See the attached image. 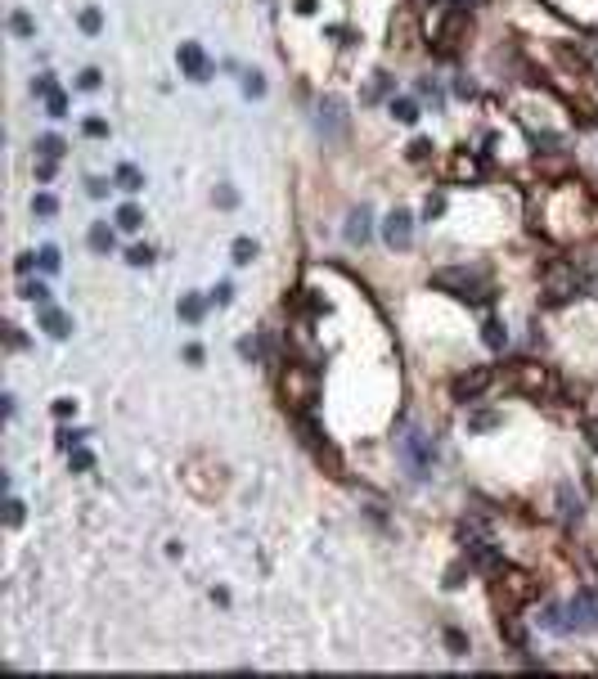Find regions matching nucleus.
<instances>
[{"label": "nucleus", "mask_w": 598, "mask_h": 679, "mask_svg": "<svg viewBox=\"0 0 598 679\" xmlns=\"http://www.w3.org/2000/svg\"><path fill=\"white\" fill-rule=\"evenodd\" d=\"M594 225H598V207L576 180H563V184L540 194L535 230H544L549 239H580V234H590Z\"/></svg>", "instance_id": "f257e3e1"}, {"label": "nucleus", "mask_w": 598, "mask_h": 679, "mask_svg": "<svg viewBox=\"0 0 598 679\" xmlns=\"http://www.w3.org/2000/svg\"><path fill=\"white\" fill-rule=\"evenodd\" d=\"M432 283L441 293H455L459 302H472V306L495 302V283H491L486 266H441V270H432Z\"/></svg>", "instance_id": "f03ea898"}, {"label": "nucleus", "mask_w": 598, "mask_h": 679, "mask_svg": "<svg viewBox=\"0 0 598 679\" xmlns=\"http://www.w3.org/2000/svg\"><path fill=\"white\" fill-rule=\"evenodd\" d=\"M279 396L292 414H311L315 401H320V374H315V365H301V360H288L284 374H279Z\"/></svg>", "instance_id": "7ed1b4c3"}, {"label": "nucleus", "mask_w": 598, "mask_h": 679, "mask_svg": "<svg viewBox=\"0 0 598 679\" xmlns=\"http://www.w3.org/2000/svg\"><path fill=\"white\" fill-rule=\"evenodd\" d=\"M495 608H499V616H513V612H522L527 603L540 594V580L535 576H527V572H518V567H499L495 572Z\"/></svg>", "instance_id": "20e7f679"}, {"label": "nucleus", "mask_w": 598, "mask_h": 679, "mask_svg": "<svg viewBox=\"0 0 598 679\" xmlns=\"http://www.w3.org/2000/svg\"><path fill=\"white\" fill-rule=\"evenodd\" d=\"M590 283V270H576V261H549L544 266V302H571Z\"/></svg>", "instance_id": "39448f33"}, {"label": "nucleus", "mask_w": 598, "mask_h": 679, "mask_svg": "<svg viewBox=\"0 0 598 679\" xmlns=\"http://www.w3.org/2000/svg\"><path fill=\"white\" fill-rule=\"evenodd\" d=\"M400 459H405L409 477H427V473H432V464H436L432 437H427V432H419V427H409L405 437H400Z\"/></svg>", "instance_id": "423d86ee"}, {"label": "nucleus", "mask_w": 598, "mask_h": 679, "mask_svg": "<svg viewBox=\"0 0 598 679\" xmlns=\"http://www.w3.org/2000/svg\"><path fill=\"white\" fill-rule=\"evenodd\" d=\"M463 28H468V9H455L450 5L441 23H436V32H432V54L436 59H455L459 50V41H463Z\"/></svg>", "instance_id": "0eeeda50"}, {"label": "nucleus", "mask_w": 598, "mask_h": 679, "mask_svg": "<svg viewBox=\"0 0 598 679\" xmlns=\"http://www.w3.org/2000/svg\"><path fill=\"white\" fill-rule=\"evenodd\" d=\"M513 382H518V391H527L531 401H549V396H558V378L549 374L544 365H531V360H522L518 369H513Z\"/></svg>", "instance_id": "6e6552de"}, {"label": "nucleus", "mask_w": 598, "mask_h": 679, "mask_svg": "<svg viewBox=\"0 0 598 679\" xmlns=\"http://www.w3.org/2000/svg\"><path fill=\"white\" fill-rule=\"evenodd\" d=\"M567 621L571 630H598V589H576V598L567 603Z\"/></svg>", "instance_id": "1a4fd4ad"}, {"label": "nucleus", "mask_w": 598, "mask_h": 679, "mask_svg": "<svg viewBox=\"0 0 598 679\" xmlns=\"http://www.w3.org/2000/svg\"><path fill=\"white\" fill-rule=\"evenodd\" d=\"M315 126H320L324 140H342L347 135V104L337 100V95H328L320 104V117H315Z\"/></svg>", "instance_id": "9d476101"}, {"label": "nucleus", "mask_w": 598, "mask_h": 679, "mask_svg": "<svg viewBox=\"0 0 598 679\" xmlns=\"http://www.w3.org/2000/svg\"><path fill=\"white\" fill-rule=\"evenodd\" d=\"M383 239H387V248H409L414 243V216L405 207H396V212L383 220Z\"/></svg>", "instance_id": "9b49d317"}, {"label": "nucleus", "mask_w": 598, "mask_h": 679, "mask_svg": "<svg viewBox=\"0 0 598 679\" xmlns=\"http://www.w3.org/2000/svg\"><path fill=\"white\" fill-rule=\"evenodd\" d=\"M495 382V369H486V365H477V369H468V374H459L455 378V401H477L486 387Z\"/></svg>", "instance_id": "f8f14e48"}, {"label": "nucleus", "mask_w": 598, "mask_h": 679, "mask_svg": "<svg viewBox=\"0 0 598 679\" xmlns=\"http://www.w3.org/2000/svg\"><path fill=\"white\" fill-rule=\"evenodd\" d=\"M176 59H180V68H185L189 81H207V77H212V64H207V54H203L198 41H180Z\"/></svg>", "instance_id": "ddd939ff"}, {"label": "nucleus", "mask_w": 598, "mask_h": 679, "mask_svg": "<svg viewBox=\"0 0 598 679\" xmlns=\"http://www.w3.org/2000/svg\"><path fill=\"white\" fill-rule=\"evenodd\" d=\"M482 176H486V163L477 153H455V163H450V180H455V184H472Z\"/></svg>", "instance_id": "4468645a"}, {"label": "nucleus", "mask_w": 598, "mask_h": 679, "mask_svg": "<svg viewBox=\"0 0 598 679\" xmlns=\"http://www.w3.org/2000/svg\"><path fill=\"white\" fill-rule=\"evenodd\" d=\"M369 230H373V216H369V207L360 203L356 212L347 216V230H342V234H347V243H356V248H360V243L369 239Z\"/></svg>", "instance_id": "2eb2a0df"}, {"label": "nucleus", "mask_w": 598, "mask_h": 679, "mask_svg": "<svg viewBox=\"0 0 598 679\" xmlns=\"http://www.w3.org/2000/svg\"><path fill=\"white\" fill-rule=\"evenodd\" d=\"M41 324H45L50 338H68V333H72V319L59 311V306H41Z\"/></svg>", "instance_id": "dca6fc26"}, {"label": "nucleus", "mask_w": 598, "mask_h": 679, "mask_svg": "<svg viewBox=\"0 0 598 679\" xmlns=\"http://www.w3.org/2000/svg\"><path fill=\"white\" fill-rule=\"evenodd\" d=\"M558 509H563V522H580V495L576 490H571V481H563V486H558Z\"/></svg>", "instance_id": "f3484780"}, {"label": "nucleus", "mask_w": 598, "mask_h": 679, "mask_svg": "<svg viewBox=\"0 0 598 679\" xmlns=\"http://www.w3.org/2000/svg\"><path fill=\"white\" fill-rule=\"evenodd\" d=\"M85 239H90V248H95V252H113L117 234H113V225H108V220H95V225H90V234H85Z\"/></svg>", "instance_id": "a211bd4d"}, {"label": "nucleus", "mask_w": 598, "mask_h": 679, "mask_svg": "<svg viewBox=\"0 0 598 679\" xmlns=\"http://www.w3.org/2000/svg\"><path fill=\"white\" fill-rule=\"evenodd\" d=\"M482 342H486L491 351H504V347H508V329L499 324V319H486V324H482Z\"/></svg>", "instance_id": "6ab92c4d"}, {"label": "nucleus", "mask_w": 598, "mask_h": 679, "mask_svg": "<svg viewBox=\"0 0 598 679\" xmlns=\"http://www.w3.org/2000/svg\"><path fill=\"white\" fill-rule=\"evenodd\" d=\"M540 625H544V630H554V634H567V630H571L567 612H563V608H554V603H549V608L540 612Z\"/></svg>", "instance_id": "aec40b11"}, {"label": "nucleus", "mask_w": 598, "mask_h": 679, "mask_svg": "<svg viewBox=\"0 0 598 679\" xmlns=\"http://www.w3.org/2000/svg\"><path fill=\"white\" fill-rule=\"evenodd\" d=\"M117 189H126V194H136V189H144V176H140V167H131V163H121V167H117Z\"/></svg>", "instance_id": "412c9836"}, {"label": "nucleus", "mask_w": 598, "mask_h": 679, "mask_svg": "<svg viewBox=\"0 0 598 679\" xmlns=\"http://www.w3.org/2000/svg\"><path fill=\"white\" fill-rule=\"evenodd\" d=\"M144 225V212L136 203H126V207H117V230H126V234H136Z\"/></svg>", "instance_id": "4be33fe9"}, {"label": "nucleus", "mask_w": 598, "mask_h": 679, "mask_svg": "<svg viewBox=\"0 0 598 679\" xmlns=\"http://www.w3.org/2000/svg\"><path fill=\"white\" fill-rule=\"evenodd\" d=\"M499 630H504V639H508L513 648H527V630L518 625V612H513V616H499Z\"/></svg>", "instance_id": "5701e85b"}, {"label": "nucleus", "mask_w": 598, "mask_h": 679, "mask_svg": "<svg viewBox=\"0 0 598 679\" xmlns=\"http://www.w3.org/2000/svg\"><path fill=\"white\" fill-rule=\"evenodd\" d=\"M387 90H392V77H387V72H373V81H369V90H364L360 95V100L364 104H378V100H383V95Z\"/></svg>", "instance_id": "b1692460"}, {"label": "nucleus", "mask_w": 598, "mask_h": 679, "mask_svg": "<svg viewBox=\"0 0 598 679\" xmlns=\"http://www.w3.org/2000/svg\"><path fill=\"white\" fill-rule=\"evenodd\" d=\"M499 423H504V418H499L495 410H472V414H468V427H472V432H491V427H499Z\"/></svg>", "instance_id": "393cba45"}, {"label": "nucleus", "mask_w": 598, "mask_h": 679, "mask_svg": "<svg viewBox=\"0 0 598 679\" xmlns=\"http://www.w3.org/2000/svg\"><path fill=\"white\" fill-rule=\"evenodd\" d=\"M387 108H392V117L405 122V126H414V122H419V104H414V100H392Z\"/></svg>", "instance_id": "a878e982"}, {"label": "nucleus", "mask_w": 598, "mask_h": 679, "mask_svg": "<svg viewBox=\"0 0 598 679\" xmlns=\"http://www.w3.org/2000/svg\"><path fill=\"white\" fill-rule=\"evenodd\" d=\"M203 311H207V306H203V297H193V293H185V297H180V319L198 324V319H203Z\"/></svg>", "instance_id": "bb28decb"}, {"label": "nucleus", "mask_w": 598, "mask_h": 679, "mask_svg": "<svg viewBox=\"0 0 598 679\" xmlns=\"http://www.w3.org/2000/svg\"><path fill=\"white\" fill-rule=\"evenodd\" d=\"M36 153L59 163V158H64V140H59V135H41V140H36Z\"/></svg>", "instance_id": "cd10ccee"}, {"label": "nucleus", "mask_w": 598, "mask_h": 679, "mask_svg": "<svg viewBox=\"0 0 598 679\" xmlns=\"http://www.w3.org/2000/svg\"><path fill=\"white\" fill-rule=\"evenodd\" d=\"M23 297H28V302H36V306H50V288H45V283H23Z\"/></svg>", "instance_id": "c85d7f7f"}, {"label": "nucleus", "mask_w": 598, "mask_h": 679, "mask_svg": "<svg viewBox=\"0 0 598 679\" xmlns=\"http://www.w3.org/2000/svg\"><path fill=\"white\" fill-rule=\"evenodd\" d=\"M243 95H248V100H261V95H265L261 72H248V77H243Z\"/></svg>", "instance_id": "c756f323"}, {"label": "nucleus", "mask_w": 598, "mask_h": 679, "mask_svg": "<svg viewBox=\"0 0 598 679\" xmlns=\"http://www.w3.org/2000/svg\"><path fill=\"white\" fill-rule=\"evenodd\" d=\"M45 113H50V117H64V113H68V95H64V90L45 95Z\"/></svg>", "instance_id": "7c9ffc66"}, {"label": "nucleus", "mask_w": 598, "mask_h": 679, "mask_svg": "<svg viewBox=\"0 0 598 679\" xmlns=\"http://www.w3.org/2000/svg\"><path fill=\"white\" fill-rule=\"evenodd\" d=\"M32 212H36V216H54V212H59L54 194H36V199H32Z\"/></svg>", "instance_id": "2f4dec72"}, {"label": "nucleus", "mask_w": 598, "mask_h": 679, "mask_svg": "<svg viewBox=\"0 0 598 679\" xmlns=\"http://www.w3.org/2000/svg\"><path fill=\"white\" fill-rule=\"evenodd\" d=\"M445 648L455 652V657H463V652H468V634H463V630H445Z\"/></svg>", "instance_id": "473e14b6"}, {"label": "nucleus", "mask_w": 598, "mask_h": 679, "mask_svg": "<svg viewBox=\"0 0 598 679\" xmlns=\"http://www.w3.org/2000/svg\"><path fill=\"white\" fill-rule=\"evenodd\" d=\"M100 28H104V14H100V9H95V5H90V9H81V32H90V36H95Z\"/></svg>", "instance_id": "72a5a7b5"}, {"label": "nucleus", "mask_w": 598, "mask_h": 679, "mask_svg": "<svg viewBox=\"0 0 598 679\" xmlns=\"http://www.w3.org/2000/svg\"><path fill=\"white\" fill-rule=\"evenodd\" d=\"M405 158H409V163H427V158H432V140H414L405 149Z\"/></svg>", "instance_id": "f704fd0d"}, {"label": "nucleus", "mask_w": 598, "mask_h": 679, "mask_svg": "<svg viewBox=\"0 0 598 679\" xmlns=\"http://www.w3.org/2000/svg\"><path fill=\"white\" fill-rule=\"evenodd\" d=\"M9 28H14V36H32V32H36V23L18 9V14H9Z\"/></svg>", "instance_id": "c9c22d12"}, {"label": "nucleus", "mask_w": 598, "mask_h": 679, "mask_svg": "<svg viewBox=\"0 0 598 679\" xmlns=\"http://www.w3.org/2000/svg\"><path fill=\"white\" fill-rule=\"evenodd\" d=\"M252 256H256V243H252V239H239V243H234V261H239V266H248Z\"/></svg>", "instance_id": "e433bc0d"}, {"label": "nucleus", "mask_w": 598, "mask_h": 679, "mask_svg": "<svg viewBox=\"0 0 598 679\" xmlns=\"http://www.w3.org/2000/svg\"><path fill=\"white\" fill-rule=\"evenodd\" d=\"M445 212V194H427V203H423V216L432 220V216H441Z\"/></svg>", "instance_id": "4c0bfd02"}, {"label": "nucleus", "mask_w": 598, "mask_h": 679, "mask_svg": "<svg viewBox=\"0 0 598 679\" xmlns=\"http://www.w3.org/2000/svg\"><path fill=\"white\" fill-rule=\"evenodd\" d=\"M81 131L90 135V140H104V135H108V122H104V117H90V122H85Z\"/></svg>", "instance_id": "58836bf2"}, {"label": "nucleus", "mask_w": 598, "mask_h": 679, "mask_svg": "<svg viewBox=\"0 0 598 679\" xmlns=\"http://www.w3.org/2000/svg\"><path fill=\"white\" fill-rule=\"evenodd\" d=\"M126 261H131V266H149V261H153V252L144 248V243H136V248L126 252Z\"/></svg>", "instance_id": "ea45409f"}, {"label": "nucleus", "mask_w": 598, "mask_h": 679, "mask_svg": "<svg viewBox=\"0 0 598 679\" xmlns=\"http://www.w3.org/2000/svg\"><path fill=\"white\" fill-rule=\"evenodd\" d=\"M68 464H72V468H77V473H85V468H90L95 459H90V454H85V450L77 446V450H68Z\"/></svg>", "instance_id": "a19ab883"}, {"label": "nucleus", "mask_w": 598, "mask_h": 679, "mask_svg": "<svg viewBox=\"0 0 598 679\" xmlns=\"http://www.w3.org/2000/svg\"><path fill=\"white\" fill-rule=\"evenodd\" d=\"M41 270H45V275H54V270H59V248H41Z\"/></svg>", "instance_id": "79ce46f5"}, {"label": "nucleus", "mask_w": 598, "mask_h": 679, "mask_svg": "<svg viewBox=\"0 0 598 679\" xmlns=\"http://www.w3.org/2000/svg\"><path fill=\"white\" fill-rule=\"evenodd\" d=\"M419 95H423V100H432V108H441V90H436V85L427 81V77L419 81Z\"/></svg>", "instance_id": "37998d69"}, {"label": "nucleus", "mask_w": 598, "mask_h": 679, "mask_svg": "<svg viewBox=\"0 0 598 679\" xmlns=\"http://www.w3.org/2000/svg\"><path fill=\"white\" fill-rule=\"evenodd\" d=\"M239 355H243V360H256V355H261V342H256V338H243V342H239Z\"/></svg>", "instance_id": "c03bdc74"}, {"label": "nucleus", "mask_w": 598, "mask_h": 679, "mask_svg": "<svg viewBox=\"0 0 598 679\" xmlns=\"http://www.w3.org/2000/svg\"><path fill=\"white\" fill-rule=\"evenodd\" d=\"M77 85H81V90H100V72H95V68H85L81 77H77Z\"/></svg>", "instance_id": "a18cd8bd"}, {"label": "nucleus", "mask_w": 598, "mask_h": 679, "mask_svg": "<svg viewBox=\"0 0 598 679\" xmlns=\"http://www.w3.org/2000/svg\"><path fill=\"white\" fill-rule=\"evenodd\" d=\"M32 90L45 100V95H54V90H59V85H54V77H36V81H32Z\"/></svg>", "instance_id": "49530a36"}, {"label": "nucleus", "mask_w": 598, "mask_h": 679, "mask_svg": "<svg viewBox=\"0 0 598 679\" xmlns=\"http://www.w3.org/2000/svg\"><path fill=\"white\" fill-rule=\"evenodd\" d=\"M5 522H9V526H18V522H23V504H18V500H9V504H5Z\"/></svg>", "instance_id": "de8ad7c7"}, {"label": "nucleus", "mask_w": 598, "mask_h": 679, "mask_svg": "<svg viewBox=\"0 0 598 679\" xmlns=\"http://www.w3.org/2000/svg\"><path fill=\"white\" fill-rule=\"evenodd\" d=\"M81 437H85V432H59V446H64V450H77Z\"/></svg>", "instance_id": "09e8293b"}, {"label": "nucleus", "mask_w": 598, "mask_h": 679, "mask_svg": "<svg viewBox=\"0 0 598 679\" xmlns=\"http://www.w3.org/2000/svg\"><path fill=\"white\" fill-rule=\"evenodd\" d=\"M229 297H234V288H229V283H216V288H212V302H216V306H225Z\"/></svg>", "instance_id": "8fccbe9b"}, {"label": "nucleus", "mask_w": 598, "mask_h": 679, "mask_svg": "<svg viewBox=\"0 0 598 679\" xmlns=\"http://www.w3.org/2000/svg\"><path fill=\"white\" fill-rule=\"evenodd\" d=\"M216 203H221V207H234V203H239V194L229 189V184H221V189H216Z\"/></svg>", "instance_id": "3c124183"}, {"label": "nucleus", "mask_w": 598, "mask_h": 679, "mask_svg": "<svg viewBox=\"0 0 598 679\" xmlns=\"http://www.w3.org/2000/svg\"><path fill=\"white\" fill-rule=\"evenodd\" d=\"M463 585V567H450L445 572V589H459Z\"/></svg>", "instance_id": "603ef678"}, {"label": "nucleus", "mask_w": 598, "mask_h": 679, "mask_svg": "<svg viewBox=\"0 0 598 679\" xmlns=\"http://www.w3.org/2000/svg\"><path fill=\"white\" fill-rule=\"evenodd\" d=\"M36 176H41V180H50V176H54V158H41V167H36Z\"/></svg>", "instance_id": "864d4df0"}, {"label": "nucleus", "mask_w": 598, "mask_h": 679, "mask_svg": "<svg viewBox=\"0 0 598 679\" xmlns=\"http://www.w3.org/2000/svg\"><path fill=\"white\" fill-rule=\"evenodd\" d=\"M85 184H90V199H104L108 194V180H85Z\"/></svg>", "instance_id": "5fc2aeb1"}, {"label": "nucleus", "mask_w": 598, "mask_h": 679, "mask_svg": "<svg viewBox=\"0 0 598 679\" xmlns=\"http://www.w3.org/2000/svg\"><path fill=\"white\" fill-rule=\"evenodd\" d=\"M32 266H36L32 256H18V261H14V270H18V275H32Z\"/></svg>", "instance_id": "6e6d98bb"}, {"label": "nucleus", "mask_w": 598, "mask_h": 679, "mask_svg": "<svg viewBox=\"0 0 598 679\" xmlns=\"http://www.w3.org/2000/svg\"><path fill=\"white\" fill-rule=\"evenodd\" d=\"M297 14H315V0H297Z\"/></svg>", "instance_id": "4d7b16f0"}, {"label": "nucleus", "mask_w": 598, "mask_h": 679, "mask_svg": "<svg viewBox=\"0 0 598 679\" xmlns=\"http://www.w3.org/2000/svg\"><path fill=\"white\" fill-rule=\"evenodd\" d=\"M590 446H594V454H598V427H594V441H590Z\"/></svg>", "instance_id": "13d9d810"}]
</instances>
